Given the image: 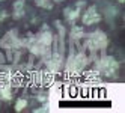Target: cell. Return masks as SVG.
<instances>
[{
  "label": "cell",
  "mask_w": 125,
  "mask_h": 113,
  "mask_svg": "<svg viewBox=\"0 0 125 113\" xmlns=\"http://www.w3.org/2000/svg\"><path fill=\"white\" fill-rule=\"evenodd\" d=\"M82 21H83L84 26H92V24H96V23L101 21V15L98 14L96 6H89L87 8L82 15Z\"/></svg>",
  "instance_id": "8992f818"
},
{
  "label": "cell",
  "mask_w": 125,
  "mask_h": 113,
  "mask_svg": "<svg viewBox=\"0 0 125 113\" xmlns=\"http://www.w3.org/2000/svg\"><path fill=\"white\" fill-rule=\"evenodd\" d=\"M83 5H84V2H78L75 8H65L63 17L66 18V21H69L71 24H74L78 20V17H80V8H82Z\"/></svg>",
  "instance_id": "52a82bcc"
},
{
  "label": "cell",
  "mask_w": 125,
  "mask_h": 113,
  "mask_svg": "<svg viewBox=\"0 0 125 113\" xmlns=\"http://www.w3.org/2000/svg\"><path fill=\"white\" fill-rule=\"evenodd\" d=\"M87 63H89V59H87V56H86V54H83V53L73 54V56L69 57V60H68L66 71H68V72H74V74L82 72L83 69L86 68V65H87Z\"/></svg>",
  "instance_id": "3957f363"
},
{
  "label": "cell",
  "mask_w": 125,
  "mask_h": 113,
  "mask_svg": "<svg viewBox=\"0 0 125 113\" xmlns=\"http://www.w3.org/2000/svg\"><path fill=\"white\" fill-rule=\"evenodd\" d=\"M53 2H62V0H53Z\"/></svg>",
  "instance_id": "e0dca14e"
},
{
  "label": "cell",
  "mask_w": 125,
  "mask_h": 113,
  "mask_svg": "<svg viewBox=\"0 0 125 113\" xmlns=\"http://www.w3.org/2000/svg\"><path fill=\"white\" fill-rule=\"evenodd\" d=\"M8 17H9V14H8L6 11H3V9H0V21H5Z\"/></svg>",
  "instance_id": "5bb4252c"
},
{
  "label": "cell",
  "mask_w": 125,
  "mask_h": 113,
  "mask_svg": "<svg viewBox=\"0 0 125 113\" xmlns=\"http://www.w3.org/2000/svg\"><path fill=\"white\" fill-rule=\"evenodd\" d=\"M38 100L44 103V101H47V100H48V97H47L45 93H39V95H38Z\"/></svg>",
  "instance_id": "9a60e30c"
},
{
  "label": "cell",
  "mask_w": 125,
  "mask_h": 113,
  "mask_svg": "<svg viewBox=\"0 0 125 113\" xmlns=\"http://www.w3.org/2000/svg\"><path fill=\"white\" fill-rule=\"evenodd\" d=\"M71 38H73L74 41H78V39L84 38V30H83L82 26L73 24V29H71Z\"/></svg>",
  "instance_id": "30bf717a"
},
{
  "label": "cell",
  "mask_w": 125,
  "mask_h": 113,
  "mask_svg": "<svg viewBox=\"0 0 125 113\" xmlns=\"http://www.w3.org/2000/svg\"><path fill=\"white\" fill-rule=\"evenodd\" d=\"M45 63H47V68L50 72L57 74L62 68V63H63V56H62L60 51L56 50L54 53H50V56L45 59Z\"/></svg>",
  "instance_id": "277c9868"
},
{
  "label": "cell",
  "mask_w": 125,
  "mask_h": 113,
  "mask_svg": "<svg viewBox=\"0 0 125 113\" xmlns=\"http://www.w3.org/2000/svg\"><path fill=\"white\" fill-rule=\"evenodd\" d=\"M35 5L44 8V9H51L53 8V0H35Z\"/></svg>",
  "instance_id": "8fae6325"
},
{
  "label": "cell",
  "mask_w": 125,
  "mask_h": 113,
  "mask_svg": "<svg viewBox=\"0 0 125 113\" xmlns=\"http://www.w3.org/2000/svg\"><path fill=\"white\" fill-rule=\"evenodd\" d=\"M26 107H27V100L24 98H18L15 103V112H23Z\"/></svg>",
  "instance_id": "4fadbf2b"
},
{
  "label": "cell",
  "mask_w": 125,
  "mask_h": 113,
  "mask_svg": "<svg viewBox=\"0 0 125 113\" xmlns=\"http://www.w3.org/2000/svg\"><path fill=\"white\" fill-rule=\"evenodd\" d=\"M118 2H121V3H124V2H125V0H118Z\"/></svg>",
  "instance_id": "2e32d148"
},
{
  "label": "cell",
  "mask_w": 125,
  "mask_h": 113,
  "mask_svg": "<svg viewBox=\"0 0 125 113\" xmlns=\"http://www.w3.org/2000/svg\"><path fill=\"white\" fill-rule=\"evenodd\" d=\"M21 45V41L18 39V32L17 30H9L3 39L0 41V47L2 48H8V50H12V48H18Z\"/></svg>",
  "instance_id": "5b68a950"
},
{
  "label": "cell",
  "mask_w": 125,
  "mask_h": 113,
  "mask_svg": "<svg viewBox=\"0 0 125 113\" xmlns=\"http://www.w3.org/2000/svg\"><path fill=\"white\" fill-rule=\"evenodd\" d=\"M86 79L91 83H100V74H98L96 71H89L86 74Z\"/></svg>",
  "instance_id": "7c38bea8"
},
{
  "label": "cell",
  "mask_w": 125,
  "mask_h": 113,
  "mask_svg": "<svg viewBox=\"0 0 125 113\" xmlns=\"http://www.w3.org/2000/svg\"><path fill=\"white\" fill-rule=\"evenodd\" d=\"M95 65H96L98 72H103L107 77L115 75L116 71H118V68H119V63L116 62V59L112 57V56H103L101 59L96 60Z\"/></svg>",
  "instance_id": "7a4b0ae2"
},
{
  "label": "cell",
  "mask_w": 125,
  "mask_h": 113,
  "mask_svg": "<svg viewBox=\"0 0 125 113\" xmlns=\"http://www.w3.org/2000/svg\"><path fill=\"white\" fill-rule=\"evenodd\" d=\"M86 36V42L84 45L89 50H104L109 44V39H107V35L101 30H95L89 35H84Z\"/></svg>",
  "instance_id": "6da1fadb"
},
{
  "label": "cell",
  "mask_w": 125,
  "mask_h": 113,
  "mask_svg": "<svg viewBox=\"0 0 125 113\" xmlns=\"http://www.w3.org/2000/svg\"><path fill=\"white\" fill-rule=\"evenodd\" d=\"M24 3H26V0H15L14 5H12V17H14V20H20L23 18V15H24Z\"/></svg>",
  "instance_id": "9c48e42d"
},
{
  "label": "cell",
  "mask_w": 125,
  "mask_h": 113,
  "mask_svg": "<svg viewBox=\"0 0 125 113\" xmlns=\"http://www.w3.org/2000/svg\"><path fill=\"white\" fill-rule=\"evenodd\" d=\"M35 38H36L42 45H45V47H51V44H53V33L50 32L48 26H42L41 32Z\"/></svg>",
  "instance_id": "ba28073f"
}]
</instances>
